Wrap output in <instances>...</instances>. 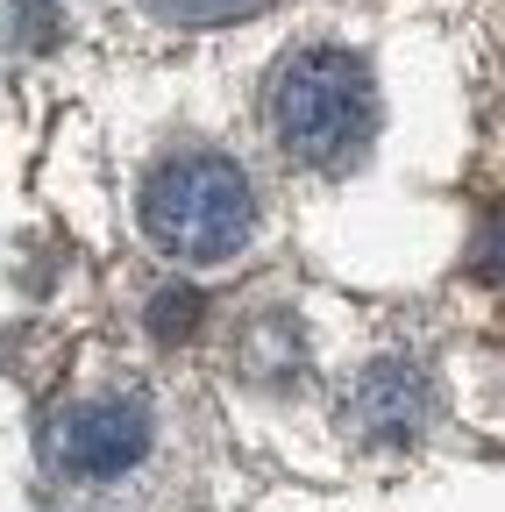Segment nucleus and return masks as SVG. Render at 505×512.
I'll return each mask as SVG.
<instances>
[{
    "instance_id": "obj_6",
    "label": "nucleus",
    "mask_w": 505,
    "mask_h": 512,
    "mask_svg": "<svg viewBox=\"0 0 505 512\" xmlns=\"http://www.w3.org/2000/svg\"><path fill=\"white\" fill-rule=\"evenodd\" d=\"M200 313H207V306H200L193 285H164V292L150 299V335H157V342H185V335L200 328Z\"/></svg>"
},
{
    "instance_id": "obj_2",
    "label": "nucleus",
    "mask_w": 505,
    "mask_h": 512,
    "mask_svg": "<svg viewBox=\"0 0 505 512\" xmlns=\"http://www.w3.org/2000/svg\"><path fill=\"white\" fill-rule=\"evenodd\" d=\"M271 128L299 164H349L377 128V86L356 50H299L271 86Z\"/></svg>"
},
{
    "instance_id": "obj_1",
    "label": "nucleus",
    "mask_w": 505,
    "mask_h": 512,
    "mask_svg": "<svg viewBox=\"0 0 505 512\" xmlns=\"http://www.w3.org/2000/svg\"><path fill=\"white\" fill-rule=\"evenodd\" d=\"M143 235L178 264H228L257 235V192H249L242 164L214 150H185L157 164L143 185Z\"/></svg>"
},
{
    "instance_id": "obj_7",
    "label": "nucleus",
    "mask_w": 505,
    "mask_h": 512,
    "mask_svg": "<svg viewBox=\"0 0 505 512\" xmlns=\"http://www.w3.org/2000/svg\"><path fill=\"white\" fill-rule=\"evenodd\" d=\"M477 271L505 285V214H498V221L484 228V242H477Z\"/></svg>"
},
{
    "instance_id": "obj_3",
    "label": "nucleus",
    "mask_w": 505,
    "mask_h": 512,
    "mask_svg": "<svg viewBox=\"0 0 505 512\" xmlns=\"http://www.w3.org/2000/svg\"><path fill=\"white\" fill-rule=\"evenodd\" d=\"M150 441H157V420L136 392H107V399H79L65 406V420L50 427V456L65 463L72 477H121V470H136L150 456Z\"/></svg>"
},
{
    "instance_id": "obj_5",
    "label": "nucleus",
    "mask_w": 505,
    "mask_h": 512,
    "mask_svg": "<svg viewBox=\"0 0 505 512\" xmlns=\"http://www.w3.org/2000/svg\"><path fill=\"white\" fill-rule=\"evenodd\" d=\"M157 22H178V29H221V22H242L257 15V0H143Z\"/></svg>"
},
{
    "instance_id": "obj_4",
    "label": "nucleus",
    "mask_w": 505,
    "mask_h": 512,
    "mask_svg": "<svg viewBox=\"0 0 505 512\" xmlns=\"http://www.w3.org/2000/svg\"><path fill=\"white\" fill-rule=\"evenodd\" d=\"M349 420L363 441H413L427 420H434V384L420 363L406 356H385L356 377V399H349Z\"/></svg>"
}]
</instances>
